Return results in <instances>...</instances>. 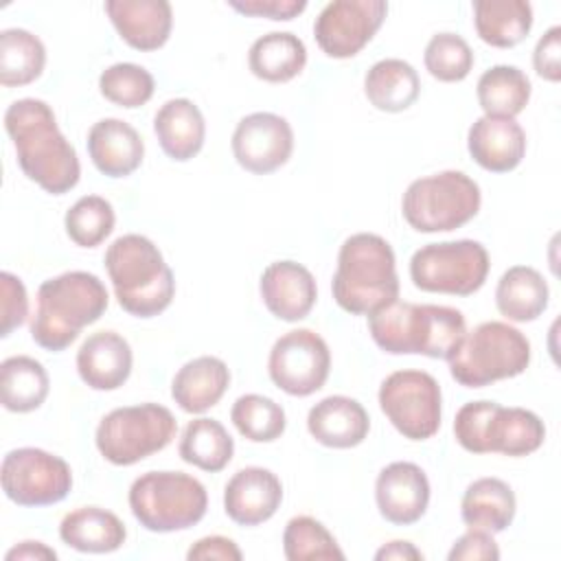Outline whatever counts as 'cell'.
I'll list each match as a JSON object with an SVG mask.
<instances>
[{
  "label": "cell",
  "instance_id": "cell-1",
  "mask_svg": "<svg viewBox=\"0 0 561 561\" xmlns=\"http://www.w3.org/2000/svg\"><path fill=\"white\" fill-rule=\"evenodd\" d=\"M18 164L46 193L64 195L77 186L81 164L75 147L59 131L53 107L42 99H18L4 112Z\"/></svg>",
  "mask_w": 561,
  "mask_h": 561
},
{
  "label": "cell",
  "instance_id": "cell-2",
  "mask_svg": "<svg viewBox=\"0 0 561 561\" xmlns=\"http://www.w3.org/2000/svg\"><path fill=\"white\" fill-rule=\"evenodd\" d=\"M368 331L383 353L449 359L467 333V320L454 307L397 298L368 316Z\"/></svg>",
  "mask_w": 561,
  "mask_h": 561
},
{
  "label": "cell",
  "instance_id": "cell-3",
  "mask_svg": "<svg viewBox=\"0 0 561 561\" xmlns=\"http://www.w3.org/2000/svg\"><path fill=\"white\" fill-rule=\"evenodd\" d=\"M107 305V289L96 274L64 272L39 285L31 337L44 351L59 353L79 337L83 327L94 324Z\"/></svg>",
  "mask_w": 561,
  "mask_h": 561
},
{
  "label": "cell",
  "instance_id": "cell-4",
  "mask_svg": "<svg viewBox=\"0 0 561 561\" xmlns=\"http://www.w3.org/2000/svg\"><path fill=\"white\" fill-rule=\"evenodd\" d=\"M331 291L344 311L370 316L399 298L397 261L390 243L373 232L351 234L337 252Z\"/></svg>",
  "mask_w": 561,
  "mask_h": 561
},
{
  "label": "cell",
  "instance_id": "cell-5",
  "mask_svg": "<svg viewBox=\"0 0 561 561\" xmlns=\"http://www.w3.org/2000/svg\"><path fill=\"white\" fill-rule=\"evenodd\" d=\"M105 270L118 305L136 318L162 313L175 296V278L158 245L142 234H123L105 250Z\"/></svg>",
  "mask_w": 561,
  "mask_h": 561
},
{
  "label": "cell",
  "instance_id": "cell-6",
  "mask_svg": "<svg viewBox=\"0 0 561 561\" xmlns=\"http://www.w3.org/2000/svg\"><path fill=\"white\" fill-rule=\"evenodd\" d=\"M456 443L469 454L528 456L543 445V421L526 408H504L497 401H469L454 419Z\"/></svg>",
  "mask_w": 561,
  "mask_h": 561
},
{
  "label": "cell",
  "instance_id": "cell-7",
  "mask_svg": "<svg viewBox=\"0 0 561 561\" xmlns=\"http://www.w3.org/2000/svg\"><path fill=\"white\" fill-rule=\"evenodd\" d=\"M447 364L460 386L484 388L522 375L530 364V342L508 322L489 320L465 333Z\"/></svg>",
  "mask_w": 561,
  "mask_h": 561
},
{
  "label": "cell",
  "instance_id": "cell-8",
  "mask_svg": "<svg viewBox=\"0 0 561 561\" xmlns=\"http://www.w3.org/2000/svg\"><path fill=\"white\" fill-rule=\"evenodd\" d=\"M129 508L151 533L186 530L202 522L208 508L204 484L182 471H147L129 486Z\"/></svg>",
  "mask_w": 561,
  "mask_h": 561
},
{
  "label": "cell",
  "instance_id": "cell-9",
  "mask_svg": "<svg viewBox=\"0 0 561 561\" xmlns=\"http://www.w3.org/2000/svg\"><path fill=\"white\" fill-rule=\"evenodd\" d=\"M480 204L478 182L449 169L414 180L403 193L401 210L416 232H449L471 221Z\"/></svg>",
  "mask_w": 561,
  "mask_h": 561
},
{
  "label": "cell",
  "instance_id": "cell-10",
  "mask_svg": "<svg viewBox=\"0 0 561 561\" xmlns=\"http://www.w3.org/2000/svg\"><path fill=\"white\" fill-rule=\"evenodd\" d=\"M175 432L178 421L169 408L160 403H140L116 408L105 414L96 427L94 440L107 462L129 467L162 451L175 438Z\"/></svg>",
  "mask_w": 561,
  "mask_h": 561
},
{
  "label": "cell",
  "instance_id": "cell-11",
  "mask_svg": "<svg viewBox=\"0 0 561 561\" xmlns=\"http://www.w3.org/2000/svg\"><path fill=\"white\" fill-rule=\"evenodd\" d=\"M489 267V252L480 241H440L427 243L412 254L410 278L421 291L471 296L484 285Z\"/></svg>",
  "mask_w": 561,
  "mask_h": 561
},
{
  "label": "cell",
  "instance_id": "cell-12",
  "mask_svg": "<svg viewBox=\"0 0 561 561\" xmlns=\"http://www.w3.org/2000/svg\"><path fill=\"white\" fill-rule=\"evenodd\" d=\"M440 386L425 370H394L379 386V408L410 440H427L440 427Z\"/></svg>",
  "mask_w": 561,
  "mask_h": 561
},
{
  "label": "cell",
  "instance_id": "cell-13",
  "mask_svg": "<svg viewBox=\"0 0 561 561\" xmlns=\"http://www.w3.org/2000/svg\"><path fill=\"white\" fill-rule=\"evenodd\" d=\"M4 495L20 506H50L72 489L70 465L39 447L11 449L0 467Z\"/></svg>",
  "mask_w": 561,
  "mask_h": 561
},
{
  "label": "cell",
  "instance_id": "cell-14",
  "mask_svg": "<svg viewBox=\"0 0 561 561\" xmlns=\"http://www.w3.org/2000/svg\"><path fill=\"white\" fill-rule=\"evenodd\" d=\"M331 370V351L311 329H294L280 335L267 359V373L276 388L291 397H309L320 390Z\"/></svg>",
  "mask_w": 561,
  "mask_h": 561
},
{
  "label": "cell",
  "instance_id": "cell-15",
  "mask_svg": "<svg viewBox=\"0 0 561 561\" xmlns=\"http://www.w3.org/2000/svg\"><path fill=\"white\" fill-rule=\"evenodd\" d=\"M388 13L383 0H333L313 22V37L333 59L355 57L379 31Z\"/></svg>",
  "mask_w": 561,
  "mask_h": 561
},
{
  "label": "cell",
  "instance_id": "cell-16",
  "mask_svg": "<svg viewBox=\"0 0 561 561\" xmlns=\"http://www.w3.org/2000/svg\"><path fill=\"white\" fill-rule=\"evenodd\" d=\"M230 145L239 167L265 175L291 158L294 131L287 118L272 112H254L237 123Z\"/></svg>",
  "mask_w": 561,
  "mask_h": 561
},
{
  "label": "cell",
  "instance_id": "cell-17",
  "mask_svg": "<svg viewBox=\"0 0 561 561\" xmlns=\"http://www.w3.org/2000/svg\"><path fill=\"white\" fill-rule=\"evenodd\" d=\"M379 515L397 526L419 522L430 504V480L425 471L408 460L386 465L375 482Z\"/></svg>",
  "mask_w": 561,
  "mask_h": 561
},
{
  "label": "cell",
  "instance_id": "cell-18",
  "mask_svg": "<svg viewBox=\"0 0 561 561\" xmlns=\"http://www.w3.org/2000/svg\"><path fill=\"white\" fill-rule=\"evenodd\" d=\"M283 502L278 476L263 467L239 469L224 489V511L239 526H259L274 517Z\"/></svg>",
  "mask_w": 561,
  "mask_h": 561
},
{
  "label": "cell",
  "instance_id": "cell-19",
  "mask_svg": "<svg viewBox=\"0 0 561 561\" xmlns=\"http://www.w3.org/2000/svg\"><path fill=\"white\" fill-rule=\"evenodd\" d=\"M259 291L267 311L285 322L307 318L318 298L313 274L296 261L270 263L261 274Z\"/></svg>",
  "mask_w": 561,
  "mask_h": 561
},
{
  "label": "cell",
  "instance_id": "cell-20",
  "mask_svg": "<svg viewBox=\"0 0 561 561\" xmlns=\"http://www.w3.org/2000/svg\"><path fill=\"white\" fill-rule=\"evenodd\" d=\"M105 13L121 39L136 50H158L173 26V9L167 0H107Z\"/></svg>",
  "mask_w": 561,
  "mask_h": 561
},
{
  "label": "cell",
  "instance_id": "cell-21",
  "mask_svg": "<svg viewBox=\"0 0 561 561\" xmlns=\"http://www.w3.org/2000/svg\"><path fill=\"white\" fill-rule=\"evenodd\" d=\"M467 149L476 164L491 173H508L526 156V134L515 118L480 116L467 134Z\"/></svg>",
  "mask_w": 561,
  "mask_h": 561
},
{
  "label": "cell",
  "instance_id": "cell-22",
  "mask_svg": "<svg viewBox=\"0 0 561 561\" xmlns=\"http://www.w3.org/2000/svg\"><path fill=\"white\" fill-rule=\"evenodd\" d=\"M131 346L116 331H96L77 351V373L92 390H116L131 375Z\"/></svg>",
  "mask_w": 561,
  "mask_h": 561
},
{
  "label": "cell",
  "instance_id": "cell-23",
  "mask_svg": "<svg viewBox=\"0 0 561 561\" xmlns=\"http://www.w3.org/2000/svg\"><path fill=\"white\" fill-rule=\"evenodd\" d=\"M307 430L324 447L351 449L368 436L370 419L359 401L344 394H331L309 410Z\"/></svg>",
  "mask_w": 561,
  "mask_h": 561
},
{
  "label": "cell",
  "instance_id": "cell-24",
  "mask_svg": "<svg viewBox=\"0 0 561 561\" xmlns=\"http://www.w3.org/2000/svg\"><path fill=\"white\" fill-rule=\"evenodd\" d=\"M88 153L92 164L107 178L134 173L145 156L140 134L121 118H101L88 131Z\"/></svg>",
  "mask_w": 561,
  "mask_h": 561
},
{
  "label": "cell",
  "instance_id": "cell-25",
  "mask_svg": "<svg viewBox=\"0 0 561 561\" xmlns=\"http://www.w3.org/2000/svg\"><path fill=\"white\" fill-rule=\"evenodd\" d=\"M230 386V370L224 359L202 355L186 362L171 381L173 401L188 414H202L219 403Z\"/></svg>",
  "mask_w": 561,
  "mask_h": 561
},
{
  "label": "cell",
  "instance_id": "cell-26",
  "mask_svg": "<svg viewBox=\"0 0 561 561\" xmlns=\"http://www.w3.org/2000/svg\"><path fill=\"white\" fill-rule=\"evenodd\" d=\"M153 131L171 160L186 162L202 151L206 123L191 99H169L153 116Z\"/></svg>",
  "mask_w": 561,
  "mask_h": 561
},
{
  "label": "cell",
  "instance_id": "cell-27",
  "mask_svg": "<svg viewBox=\"0 0 561 561\" xmlns=\"http://www.w3.org/2000/svg\"><path fill=\"white\" fill-rule=\"evenodd\" d=\"M59 537L66 546L79 552L105 554L118 550L127 539V528L107 508L81 506L64 515L59 524Z\"/></svg>",
  "mask_w": 561,
  "mask_h": 561
},
{
  "label": "cell",
  "instance_id": "cell-28",
  "mask_svg": "<svg viewBox=\"0 0 561 561\" xmlns=\"http://www.w3.org/2000/svg\"><path fill=\"white\" fill-rule=\"evenodd\" d=\"M517 511L513 489L500 478L473 480L460 502V517L469 528H480L491 535L506 530Z\"/></svg>",
  "mask_w": 561,
  "mask_h": 561
},
{
  "label": "cell",
  "instance_id": "cell-29",
  "mask_svg": "<svg viewBox=\"0 0 561 561\" xmlns=\"http://www.w3.org/2000/svg\"><path fill=\"white\" fill-rule=\"evenodd\" d=\"M550 289L541 272L530 265L508 267L495 287V307L511 322H533L548 307Z\"/></svg>",
  "mask_w": 561,
  "mask_h": 561
},
{
  "label": "cell",
  "instance_id": "cell-30",
  "mask_svg": "<svg viewBox=\"0 0 561 561\" xmlns=\"http://www.w3.org/2000/svg\"><path fill=\"white\" fill-rule=\"evenodd\" d=\"M473 24L484 44L513 48L533 28V7L526 0H476Z\"/></svg>",
  "mask_w": 561,
  "mask_h": 561
},
{
  "label": "cell",
  "instance_id": "cell-31",
  "mask_svg": "<svg viewBox=\"0 0 561 561\" xmlns=\"http://www.w3.org/2000/svg\"><path fill=\"white\" fill-rule=\"evenodd\" d=\"M307 64L305 42L289 31H272L254 39L248 53V66L256 79L285 83L298 77Z\"/></svg>",
  "mask_w": 561,
  "mask_h": 561
},
{
  "label": "cell",
  "instance_id": "cell-32",
  "mask_svg": "<svg viewBox=\"0 0 561 561\" xmlns=\"http://www.w3.org/2000/svg\"><path fill=\"white\" fill-rule=\"evenodd\" d=\"M421 92V79L403 59H381L364 77V94L379 112H403Z\"/></svg>",
  "mask_w": 561,
  "mask_h": 561
},
{
  "label": "cell",
  "instance_id": "cell-33",
  "mask_svg": "<svg viewBox=\"0 0 561 561\" xmlns=\"http://www.w3.org/2000/svg\"><path fill=\"white\" fill-rule=\"evenodd\" d=\"M50 390V379L42 362L28 355H13L0 364V401L9 412L37 410Z\"/></svg>",
  "mask_w": 561,
  "mask_h": 561
},
{
  "label": "cell",
  "instance_id": "cell-34",
  "mask_svg": "<svg viewBox=\"0 0 561 561\" xmlns=\"http://www.w3.org/2000/svg\"><path fill=\"white\" fill-rule=\"evenodd\" d=\"M476 94L484 116L515 118L530 101V79L517 66L497 64L480 75Z\"/></svg>",
  "mask_w": 561,
  "mask_h": 561
},
{
  "label": "cell",
  "instance_id": "cell-35",
  "mask_svg": "<svg viewBox=\"0 0 561 561\" xmlns=\"http://www.w3.org/2000/svg\"><path fill=\"white\" fill-rule=\"evenodd\" d=\"M180 458L202 471H221L234 454V440L217 419H193L180 438Z\"/></svg>",
  "mask_w": 561,
  "mask_h": 561
},
{
  "label": "cell",
  "instance_id": "cell-36",
  "mask_svg": "<svg viewBox=\"0 0 561 561\" xmlns=\"http://www.w3.org/2000/svg\"><path fill=\"white\" fill-rule=\"evenodd\" d=\"M46 66V48L26 28H4L0 33V83L7 88L35 81Z\"/></svg>",
  "mask_w": 561,
  "mask_h": 561
},
{
  "label": "cell",
  "instance_id": "cell-37",
  "mask_svg": "<svg viewBox=\"0 0 561 561\" xmlns=\"http://www.w3.org/2000/svg\"><path fill=\"white\" fill-rule=\"evenodd\" d=\"M230 421L252 443H272L283 436L287 416L280 403L263 394H243L232 403Z\"/></svg>",
  "mask_w": 561,
  "mask_h": 561
},
{
  "label": "cell",
  "instance_id": "cell-38",
  "mask_svg": "<svg viewBox=\"0 0 561 561\" xmlns=\"http://www.w3.org/2000/svg\"><path fill=\"white\" fill-rule=\"evenodd\" d=\"M283 552L289 561H342L344 552L322 522L309 515L291 517L283 533Z\"/></svg>",
  "mask_w": 561,
  "mask_h": 561
},
{
  "label": "cell",
  "instance_id": "cell-39",
  "mask_svg": "<svg viewBox=\"0 0 561 561\" xmlns=\"http://www.w3.org/2000/svg\"><path fill=\"white\" fill-rule=\"evenodd\" d=\"M116 224L114 206L101 195L79 197L66 213V234L79 248H96L112 234Z\"/></svg>",
  "mask_w": 561,
  "mask_h": 561
},
{
  "label": "cell",
  "instance_id": "cell-40",
  "mask_svg": "<svg viewBox=\"0 0 561 561\" xmlns=\"http://www.w3.org/2000/svg\"><path fill=\"white\" fill-rule=\"evenodd\" d=\"M99 90L110 103L134 110L145 105L153 96L156 81L147 68L138 64L121 61V64H112L101 72Z\"/></svg>",
  "mask_w": 561,
  "mask_h": 561
},
{
  "label": "cell",
  "instance_id": "cell-41",
  "mask_svg": "<svg viewBox=\"0 0 561 561\" xmlns=\"http://www.w3.org/2000/svg\"><path fill=\"white\" fill-rule=\"evenodd\" d=\"M427 72L445 83L462 81L473 68V50L465 37L456 33H436L423 55Z\"/></svg>",
  "mask_w": 561,
  "mask_h": 561
},
{
  "label": "cell",
  "instance_id": "cell-42",
  "mask_svg": "<svg viewBox=\"0 0 561 561\" xmlns=\"http://www.w3.org/2000/svg\"><path fill=\"white\" fill-rule=\"evenodd\" d=\"M0 335L9 337L13 329L22 327L28 316V296L24 283L11 272H0Z\"/></svg>",
  "mask_w": 561,
  "mask_h": 561
},
{
  "label": "cell",
  "instance_id": "cell-43",
  "mask_svg": "<svg viewBox=\"0 0 561 561\" xmlns=\"http://www.w3.org/2000/svg\"><path fill=\"white\" fill-rule=\"evenodd\" d=\"M449 561H495L500 559V548L491 533L480 528H469L465 535H460L449 554Z\"/></svg>",
  "mask_w": 561,
  "mask_h": 561
},
{
  "label": "cell",
  "instance_id": "cell-44",
  "mask_svg": "<svg viewBox=\"0 0 561 561\" xmlns=\"http://www.w3.org/2000/svg\"><path fill=\"white\" fill-rule=\"evenodd\" d=\"M533 66L535 72L557 83L561 79V26H550L539 39L533 50Z\"/></svg>",
  "mask_w": 561,
  "mask_h": 561
},
{
  "label": "cell",
  "instance_id": "cell-45",
  "mask_svg": "<svg viewBox=\"0 0 561 561\" xmlns=\"http://www.w3.org/2000/svg\"><path fill=\"white\" fill-rule=\"evenodd\" d=\"M228 7L241 15L289 22L307 9V0H228Z\"/></svg>",
  "mask_w": 561,
  "mask_h": 561
},
{
  "label": "cell",
  "instance_id": "cell-46",
  "mask_svg": "<svg viewBox=\"0 0 561 561\" xmlns=\"http://www.w3.org/2000/svg\"><path fill=\"white\" fill-rule=\"evenodd\" d=\"M188 561H206V559H219V561H241L243 554L239 550V546L221 535H210V537H202L197 539L188 552H186Z\"/></svg>",
  "mask_w": 561,
  "mask_h": 561
},
{
  "label": "cell",
  "instance_id": "cell-47",
  "mask_svg": "<svg viewBox=\"0 0 561 561\" xmlns=\"http://www.w3.org/2000/svg\"><path fill=\"white\" fill-rule=\"evenodd\" d=\"M375 559L377 561H421L423 559V552L410 543V541H401V539H394L386 546H381L377 552H375Z\"/></svg>",
  "mask_w": 561,
  "mask_h": 561
},
{
  "label": "cell",
  "instance_id": "cell-48",
  "mask_svg": "<svg viewBox=\"0 0 561 561\" xmlns=\"http://www.w3.org/2000/svg\"><path fill=\"white\" fill-rule=\"evenodd\" d=\"M7 561H15V559H24V561H42V559H50V561H55L57 559V552L53 550V548H48L46 543H42V541H22V543H18L15 548H11L9 552H7V557H4Z\"/></svg>",
  "mask_w": 561,
  "mask_h": 561
}]
</instances>
